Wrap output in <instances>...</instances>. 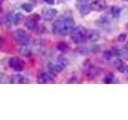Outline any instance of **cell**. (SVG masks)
I'll list each match as a JSON object with an SVG mask.
<instances>
[{"label":"cell","instance_id":"f1b7e54d","mask_svg":"<svg viewBox=\"0 0 128 120\" xmlns=\"http://www.w3.org/2000/svg\"><path fill=\"white\" fill-rule=\"evenodd\" d=\"M126 30H128V22H127V23L126 24Z\"/></svg>","mask_w":128,"mask_h":120},{"label":"cell","instance_id":"484cf974","mask_svg":"<svg viewBox=\"0 0 128 120\" xmlns=\"http://www.w3.org/2000/svg\"><path fill=\"white\" fill-rule=\"evenodd\" d=\"M3 45H4V39H3L2 37L0 36V49H2Z\"/></svg>","mask_w":128,"mask_h":120},{"label":"cell","instance_id":"6da1fadb","mask_svg":"<svg viewBox=\"0 0 128 120\" xmlns=\"http://www.w3.org/2000/svg\"><path fill=\"white\" fill-rule=\"evenodd\" d=\"M75 27V22L71 17L61 16L54 22L52 25V31L55 35L66 36L71 33Z\"/></svg>","mask_w":128,"mask_h":120},{"label":"cell","instance_id":"30bf717a","mask_svg":"<svg viewBox=\"0 0 128 120\" xmlns=\"http://www.w3.org/2000/svg\"><path fill=\"white\" fill-rule=\"evenodd\" d=\"M37 82L39 84H47V83H53L54 80L50 74L46 73V72H41L38 75Z\"/></svg>","mask_w":128,"mask_h":120},{"label":"cell","instance_id":"83f0119b","mask_svg":"<svg viewBox=\"0 0 128 120\" xmlns=\"http://www.w3.org/2000/svg\"><path fill=\"white\" fill-rule=\"evenodd\" d=\"M125 49H126V52L128 53V42L126 43V45H125Z\"/></svg>","mask_w":128,"mask_h":120},{"label":"cell","instance_id":"3957f363","mask_svg":"<svg viewBox=\"0 0 128 120\" xmlns=\"http://www.w3.org/2000/svg\"><path fill=\"white\" fill-rule=\"evenodd\" d=\"M70 39L74 43H78L87 36V30L83 26H75L70 34Z\"/></svg>","mask_w":128,"mask_h":120},{"label":"cell","instance_id":"277c9868","mask_svg":"<svg viewBox=\"0 0 128 120\" xmlns=\"http://www.w3.org/2000/svg\"><path fill=\"white\" fill-rule=\"evenodd\" d=\"M15 40L21 45H26L30 42V35L23 29H17L14 32Z\"/></svg>","mask_w":128,"mask_h":120},{"label":"cell","instance_id":"4316f807","mask_svg":"<svg viewBox=\"0 0 128 120\" xmlns=\"http://www.w3.org/2000/svg\"><path fill=\"white\" fill-rule=\"evenodd\" d=\"M78 2H90L92 0H76Z\"/></svg>","mask_w":128,"mask_h":120},{"label":"cell","instance_id":"44dd1931","mask_svg":"<svg viewBox=\"0 0 128 120\" xmlns=\"http://www.w3.org/2000/svg\"><path fill=\"white\" fill-rule=\"evenodd\" d=\"M112 55H113V53L110 50H106L103 53V57L105 58L106 60H110L112 57Z\"/></svg>","mask_w":128,"mask_h":120},{"label":"cell","instance_id":"f546056e","mask_svg":"<svg viewBox=\"0 0 128 120\" xmlns=\"http://www.w3.org/2000/svg\"><path fill=\"white\" fill-rule=\"evenodd\" d=\"M125 1H128V0H125Z\"/></svg>","mask_w":128,"mask_h":120},{"label":"cell","instance_id":"ffe728a7","mask_svg":"<svg viewBox=\"0 0 128 120\" xmlns=\"http://www.w3.org/2000/svg\"><path fill=\"white\" fill-rule=\"evenodd\" d=\"M110 13L114 18H118L121 14V9L118 6H113L110 9Z\"/></svg>","mask_w":128,"mask_h":120},{"label":"cell","instance_id":"603a6c76","mask_svg":"<svg viewBox=\"0 0 128 120\" xmlns=\"http://www.w3.org/2000/svg\"><path fill=\"white\" fill-rule=\"evenodd\" d=\"M58 48L59 50H66L68 48V46L66 45V43H63V42H61L59 43L58 45Z\"/></svg>","mask_w":128,"mask_h":120},{"label":"cell","instance_id":"2e32d148","mask_svg":"<svg viewBox=\"0 0 128 120\" xmlns=\"http://www.w3.org/2000/svg\"><path fill=\"white\" fill-rule=\"evenodd\" d=\"M87 38L90 42H96L100 38V33L96 30H91L87 32Z\"/></svg>","mask_w":128,"mask_h":120},{"label":"cell","instance_id":"7a4b0ae2","mask_svg":"<svg viewBox=\"0 0 128 120\" xmlns=\"http://www.w3.org/2000/svg\"><path fill=\"white\" fill-rule=\"evenodd\" d=\"M68 65V60L65 58H60L57 62H52L48 66V70L52 75H58Z\"/></svg>","mask_w":128,"mask_h":120},{"label":"cell","instance_id":"9c48e42d","mask_svg":"<svg viewBox=\"0 0 128 120\" xmlns=\"http://www.w3.org/2000/svg\"><path fill=\"white\" fill-rule=\"evenodd\" d=\"M90 7L91 10L102 11L106 9V4L105 0H94L90 4Z\"/></svg>","mask_w":128,"mask_h":120},{"label":"cell","instance_id":"e0dca14e","mask_svg":"<svg viewBox=\"0 0 128 120\" xmlns=\"http://www.w3.org/2000/svg\"><path fill=\"white\" fill-rule=\"evenodd\" d=\"M20 51V54H21L22 56L24 57H29L32 54V50H31V48L30 46L26 45H22V46H21V48L19 49Z\"/></svg>","mask_w":128,"mask_h":120},{"label":"cell","instance_id":"5bb4252c","mask_svg":"<svg viewBox=\"0 0 128 120\" xmlns=\"http://www.w3.org/2000/svg\"><path fill=\"white\" fill-rule=\"evenodd\" d=\"M114 66L116 69H117L120 73L125 74L128 71L127 65L123 61H122L121 59H116L114 61Z\"/></svg>","mask_w":128,"mask_h":120},{"label":"cell","instance_id":"5b68a950","mask_svg":"<svg viewBox=\"0 0 128 120\" xmlns=\"http://www.w3.org/2000/svg\"><path fill=\"white\" fill-rule=\"evenodd\" d=\"M39 19H40V16L38 14H34L29 16L25 22L26 27L30 30H35L38 26Z\"/></svg>","mask_w":128,"mask_h":120},{"label":"cell","instance_id":"4fadbf2b","mask_svg":"<svg viewBox=\"0 0 128 120\" xmlns=\"http://www.w3.org/2000/svg\"><path fill=\"white\" fill-rule=\"evenodd\" d=\"M77 9L82 16L87 15L91 10L90 5H88L87 2H78V4L77 5Z\"/></svg>","mask_w":128,"mask_h":120},{"label":"cell","instance_id":"7c38bea8","mask_svg":"<svg viewBox=\"0 0 128 120\" xmlns=\"http://www.w3.org/2000/svg\"><path fill=\"white\" fill-rule=\"evenodd\" d=\"M85 72L87 76H89L90 78H94L97 74H98L99 69L98 67H96L94 65H93V64H89V65H86Z\"/></svg>","mask_w":128,"mask_h":120},{"label":"cell","instance_id":"52a82bcc","mask_svg":"<svg viewBox=\"0 0 128 120\" xmlns=\"http://www.w3.org/2000/svg\"><path fill=\"white\" fill-rule=\"evenodd\" d=\"M58 14V11L54 8H44L42 10V17L45 21H52Z\"/></svg>","mask_w":128,"mask_h":120},{"label":"cell","instance_id":"8992f818","mask_svg":"<svg viewBox=\"0 0 128 120\" xmlns=\"http://www.w3.org/2000/svg\"><path fill=\"white\" fill-rule=\"evenodd\" d=\"M9 66L11 69L14 70L15 71H22L24 69L25 63L21 58L18 57H14L9 60Z\"/></svg>","mask_w":128,"mask_h":120},{"label":"cell","instance_id":"d4e9b609","mask_svg":"<svg viewBox=\"0 0 128 120\" xmlns=\"http://www.w3.org/2000/svg\"><path fill=\"white\" fill-rule=\"evenodd\" d=\"M46 3H47L48 5H54V0H43Z\"/></svg>","mask_w":128,"mask_h":120},{"label":"cell","instance_id":"7402d4cb","mask_svg":"<svg viewBox=\"0 0 128 120\" xmlns=\"http://www.w3.org/2000/svg\"><path fill=\"white\" fill-rule=\"evenodd\" d=\"M78 52H79V54H87L89 53V50L86 47H81V48H79Z\"/></svg>","mask_w":128,"mask_h":120},{"label":"cell","instance_id":"cb8c5ba5","mask_svg":"<svg viewBox=\"0 0 128 120\" xmlns=\"http://www.w3.org/2000/svg\"><path fill=\"white\" fill-rule=\"evenodd\" d=\"M126 38V34H119L118 35V40L119 42H123V41H125Z\"/></svg>","mask_w":128,"mask_h":120},{"label":"cell","instance_id":"d6986e66","mask_svg":"<svg viewBox=\"0 0 128 120\" xmlns=\"http://www.w3.org/2000/svg\"><path fill=\"white\" fill-rule=\"evenodd\" d=\"M21 8L24 11L27 12V13H30V12H31L32 10H33L34 6L30 2H25V3H22L21 5Z\"/></svg>","mask_w":128,"mask_h":120},{"label":"cell","instance_id":"8fae6325","mask_svg":"<svg viewBox=\"0 0 128 120\" xmlns=\"http://www.w3.org/2000/svg\"><path fill=\"white\" fill-rule=\"evenodd\" d=\"M97 25L102 28L103 30H107L111 27L112 22L109 17H107V16H102L101 18H99L97 20Z\"/></svg>","mask_w":128,"mask_h":120},{"label":"cell","instance_id":"ba28073f","mask_svg":"<svg viewBox=\"0 0 128 120\" xmlns=\"http://www.w3.org/2000/svg\"><path fill=\"white\" fill-rule=\"evenodd\" d=\"M8 22L14 24V25H18L22 22V21L24 19V15L20 13V12H12L8 15Z\"/></svg>","mask_w":128,"mask_h":120},{"label":"cell","instance_id":"ac0fdd59","mask_svg":"<svg viewBox=\"0 0 128 120\" xmlns=\"http://www.w3.org/2000/svg\"><path fill=\"white\" fill-rule=\"evenodd\" d=\"M114 79H115V77H114V75L113 74H112V73H108V74H106L105 76H104L103 82H105V83H107V84L113 83L114 81Z\"/></svg>","mask_w":128,"mask_h":120},{"label":"cell","instance_id":"9a60e30c","mask_svg":"<svg viewBox=\"0 0 128 120\" xmlns=\"http://www.w3.org/2000/svg\"><path fill=\"white\" fill-rule=\"evenodd\" d=\"M10 82L14 83V84H21V83H27V82H29V81H28L27 78L24 77L23 75L17 74L12 76Z\"/></svg>","mask_w":128,"mask_h":120}]
</instances>
